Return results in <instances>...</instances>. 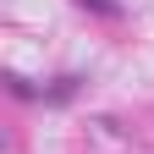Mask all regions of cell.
I'll return each instance as SVG.
<instances>
[{
	"instance_id": "1",
	"label": "cell",
	"mask_w": 154,
	"mask_h": 154,
	"mask_svg": "<svg viewBox=\"0 0 154 154\" xmlns=\"http://www.w3.org/2000/svg\"><path fill=\"white\" fill-rule=\"evenodd\" d=\"M83 6H94V11H105V17H121V6H116V0H83Z\"/></svg>"
}]
</instances>
